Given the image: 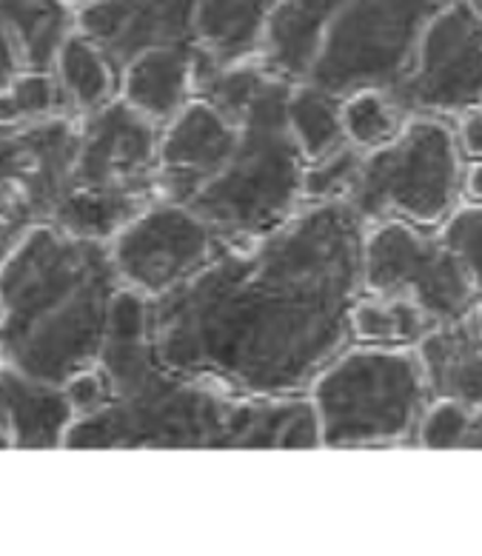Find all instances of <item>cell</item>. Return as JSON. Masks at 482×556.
I'll return each instance as SVG.
<instances>
[{
    "label": "cell",
    "instance_id": "obj_17",
    "mask_svg": "<svg viewBox=\"0 0 482 556\" xmlns=\"http://www.w3.org/2000/svg\"><path fill=\"white\" fill-rule=\"evenodd\" d=\"M200 49H166L145 54L120 75V98L157 126H166L192 98Z\"/></svg>",
    "mask_w": 482,
    "mask_h": 556
},
{
    "label": "cell",
    "instance_id": "obj_9",
    "mask_svg": "<svg viewBox=\"0 0 482 556\" xmlns=\"http://www.w3.org/2000/svg\"><path fill=\"white\" fill-rule=\"evenodd\" d=\"M363 291L406 294L440 323H452L480 303L466 268L436 229L383 220L363 240Z\"/></svg>",
    "mask_w": 482,
    "mask_h": 556
},
{
    "label": "cell",
    "instance_id": "obj_18",
    "mask_svg": "<svg viewBox=\"0 0 482 556\" xmlns=\"http://www.w3.org/2000/svg\"><path fill=\"white\" fill-rule=\"evenodd\" d=\"M0 31L24 70H52L54 54L75 31V7L66 0H0Z\"/></svg>",
    "mask_w": 482,
    "mask_h": 556
},
{
    "label": "cell",
    "instance_id": "obj_25",
    "mask_svg": "<svg viewBox=\"0 0 482 556\" xmlns=\"http://www.w3.org/2000/svg\"><path fill=\"white\" fill-rule=\"evenodd\" d=\"M436 231L462 263L468 280L482 300V198L466 194Z\"/></svg>",
    "mask_w": 482,
    "mask_h": 556
},
{
    "label": "cell",
    "instance_id": "obj_10",
    "mask_svg": "<svg viewBox=\"0 0 482 556\" xmlns=\"http://www.w3.org/2000/svg\"><path fill=\"white\" fill-rule=\"evenodd\" d=\"M223 245L192 208L157 194L109 240V254L123 289L154 300L192 280Z\"/></svg>",
    "mask_w": 482,
    "mask_h": 556
},
{
    "label": "cell",
    "instance_id": "obj_30",
    "mask_svg": "<svg viewBox=\"0 0 482 556\" xmlns=\"http://www.w3.org/2000/svg\"><path fill=\"white\" fill-rule=\"evenodd\" d=\"M66 3H69V7H80V3H86V0H66Z\"/></svg>",
    "mask_w": 482,
    "mask_h": 556
},
{
    "label": "cell",
    "instance_id": "obj_29",
    "mask_svg": "<svg viewBox=\"0 0 482 556\" xmlns=\"http://www.w3.org/2000/svg\"><path fill=\"white\" fill-rule=\"evenodd\" d=\"M466 448H482V412L474 414V422H471V434H468Z\"/></svg>",
    "mask_w": 482,
    "mask_h": 556
},
{
    "label": "cell",
    "instance_id": "obj_16",
    "mask_svg": "<svg viewBox=\"0 0 482 556\" xmlns=\"http://www.w3.org/2000/svg\"><path fill=\"white\" fill-rule=\"evenodd\" d=\"M277 3L280 0H194L200 52L217 66L257 61Z\"/></svg>",
    "mask_w": 482,
    "mask_h": 556
},
{
    "label": "cell",
    "instance_id": "obj_32",
    "mask_svg": "<svg viewBox=\"0 0 482 556\" xmlns=\"http://www.w3.org/2000/svg\"><path fill=\"white\" fill-rule=\"evenodd\" d=\"M480 314H482V300H480Z\"/></svg>",
    "mask_w": 482,
    "mask_h": 556
},
{
    "label": "cell",
    "instance_id": "obj_4",
    "mask_svg": "<svg viewBox=\"0 0 482 556\" xmlns=\"http://www.w3.org/2000/svg\"><path fill=\"white\" fill-rule=\"evenodd\" d=\"M445 0H280L257 61L322 92H394Z\"/></svg>",
    "mask_w": 482,
    "mask_h": 556
},
{
    "label": "cell",
    "instance_id": "obj_12",
    "mask_svg": "<svg viewBox=\"0 0 482 556\" xmlns=\"http://www.w3.org/2000/svg\"><path fill=\"white\" fill-rule=\"evenodd\" d=\"M77 138L75 115L0 129V220L15 235L52 223L69 191Z\"/></svg>",
    "mask_w": 482,
    "mask_h": 556
},
{
    "label": "cell",
    "instance_id": "obj_22",
    "mask_svg": "<svg viewBox=\"0 0 482 556\" xmlns=\"http://www.w3.org/2000/svg\"><path fill=\"white\" fill-rule=\"evenodd\" d=\"M340 112H343L345 140L360 152L380 149L391 138H397V131L411 117L394 100V94L383 92V89H357V92L345 94Z\"/></svg>",
    "mask_w": 482,
    "mask_h": 556
},
{
    "label": "cell",
    "instance_id": "obj_19",
    "mask_svg": "<svg viewBox=\"0 0 482 556\" xmlns=\"http://www.w3.org/2000/svg\"><path fill=\"white\" fill-rule=\"evenodd\" d=\"M52 72L61 86L66 115L84 117L120 98V77H117L115 66L84 31L75 29L63 40L54 54Z\"/></svg>",
    "mask_w": 482,
    "mask_h": 556
},
{
    "label": "cell",
    "instance_id": "obj_13",
    "mask_svg": "<svg viewBox=\"0 0 482 556\" xmlns=\"http://www.w3.org/2000/svg\"><path fill=\"white\" fill-rule=\"evenodd\" d=\"M75 29L106 54L117 77L145 54L200 49L194 0H86L75 9Z\"/></svg>",
    "mask_w": 482,
    "mask_h": 556
},
{
    "label": "cell",
    "instance_id": "obj_6",
    "mask_svg": "<svg viewBox=\"0 0 482 556\" xmlns=\"http://www.w3.org/2000/svg\"><path fill=\"white\" fill-rule=\"evenodd\" d=\"M320 445L391 448L414 445L417 422L431 403L414 349L348 343L326 363L306 391Z\"/></svg>",
    "mask_w": 482,
    "mask_h": 556
},
{
    "label": "cell",
    "instance_id": "obj_26",
    "mask_svg": "<svg viewBox=\"0 0 482 556\" xmlns=\"http://www.w3.org/2000/svg\"><path fill=\"white\" fill-rule=\"evenodd\" d=\"M471 422H474V412L468 405L457 403V400H445V396H431V403L426 405V412L417 422L414 445H420V448H466Z\"/></svg>",
    "mask_w": 482,
    "mask_h": 556
},
{
    "label": "cell",
    "instance_id": "obj_23",
    "mask_svg": "<svg viewBox=\"0 0 482 556\" xmlns=\"http://www.w3.org/2000/svg\"><path fill=\"white\" fill-rule=\"evenodd\" d=\"M66 115L52 70H21L0 89V129Z\"/></svg>",
    "mask_w": 482,
    "mask_h": 556
},
{
    "label": "cell",
    "instance_id": "obj_15",
    "mask_svg": "<svg viewBox=\"0 0 482 556\" xmlns=\"http://www.w3.org/2000/svg\"><path fill=\"white\" fill-rule=\"evenodd\" d=\"M75 412L63 386L0 363V448H63Z\"/></svg>",
    "mask_w": 482,
    "mask_h": 556
},
{
    "label": "cell",
    "instance_id": "obj_1",
    "mask_svg": "<svg viewBox=\"0 0 482 556\" xmlns=\"http://www.w3.org/2000/svg\"><path fill=\"white\" fill-rule=\"evenodd\" d=\"M366 223L345 200L303 203L280 229L223 245L145 300V334L175 371L243 396L306 394L352 340Z\"/></svg>",
    "mask_w": 482,
    "mask_h": 556
},
{
    "label": "cell",
    "instance_id": "obj_11",
    "mask_svg": "<svg viewBox=\"0 0 482 556\" xmlns=\"http://www.w3.org/2000/svg\"><path fill=\"white\" fill-rule=\"evenodd\" d=\"M394 100L406 115L454 117L482 100V9L445 0L431 17Z\"/></svg>",
    "mask_w": 482,
    "mask_h": 556
},
{
    "label": "cell",
    "instance_id": "obj_2",
    "mask_svg": "<svg viewBox=\"0 0 482 556\" xmlns=\"http://www.w3.org/2000/svg\"><path fill=\"white\" fill-rule=\"evenodd\" d=\"M98 366L109 400L72 419L63 448H320L306 394L243 396L175 371L145 334V300L123 289Z\"/></svg>",
    "mask_w": 482,
    "mask_h": 556
},
{
    "label": "cell",
    "instance_id": "obj_24",
    "mask_svg": "<svg viewBox=\"0 0 482 556\" xmlns=\"http://www.w3.org/2000/svg\"><path fill=\"white\" fill-rule=\"evenodd\" d=\"M360 149L343 143L334 152L322 154L317 161H306L303 168V203H331L348 200L363 163Z\"/></svg>",
    "mask_w": 482,
    "mask_h": 556
},
{
    "label": "cell",
    "instance_id": "obj_31",
    "mask_svg": "<svg viewBox=\"0 0 482 556\" xmlns=\"http://www.w3.org/2000/svg\"><path fill=\"white\" fill-rule=\"evenodd\" d=\"M471 3H474V7H480V9H482V0H471Z\"/></svg>",
    "mask_w": 482,
    "mask_h": 556
},
{
    "label": "cell",
    "instance_id": "obj_3",
    "mask_svg": "<svg viewBox=\"0 0 482 556\" xmlns=\"http://www.w3.org/2000/svg\"><path fill=\"white\" fill-rule=\"evenodd\" d=\"M120 291L109 243L31 226L0 257V363L63 386L98 363Z\"/></svg>",
    "mask_w": 482,
    "mask_h": 556
},
{
    "label": "cell",
    "instance_id": "obj_20",
    "mask_svg": "<svg viewBox=\"0 0 482 556\" xmlns=\"http://www.w3.org/2000/svg\"><path fill=\"white\" fill-rule=\"evenodd\" d=\"M436 320L406 294L363 291L352 308V340L389 349H417Z\"/></svg>",
    "mask_w": 482,
    "mask_h": 556
},
{
    "label": "cell",
    "instance_id": "obj_21",
    "mask_svg": "<svg viewBox=\"0 0 482 556\" xmlns=\"http://www.w3.org/2000/svg\"><path fill=\"white\" fill-rule=\"evenodd\" d=\"M343 98L322 92L312 84H291L286 121L291 138L300 146L306 161H317L322 154L340 149L345 140L343 131Z\"/></svg>",
    "mask_w": 482,
    "mask_h": 556
},
{
    "label": "cell",
    "instance_id": "obj_5",
    "mask_svg": "<svg viewBox=\"0 0 482 556\" xmlns=\"http://www.w3.org/2000/svg\"><path fill=\"white\" fill-rule=\"evenodd\" d=\"M289 92L291 80L263 72L229 161L186 203L226 245L252 243L280 229L303 206L306 157L286 121Z\"/></svg>",
    "mask_w": 482,
    "mask_h": 556
},
{
    "label": "cell",
    "instance_id": "obj_27",
    "mask_svg": "<svg viewBox=\"0 0 482 556\" xmlns=\"http://www.w3.org/2000/svg\"><path fill=\"white\" fill-rule=\"evenodd\" d=\"M454 131H457V143L462 149V157L468 166H480L482 163V100H477L474 106L462 109L454 117Z\"/></svg>",
    "mask_w": 482,
    "mask_h": 556
},
{
    "label": "cell",
    "instance_id": "obj_8",
    "mask_svg": "<svg viewBox=\"0 0 482 556\" xmlns=\"http://www.w3.org/2000/svg\"><path fill=\"white\" fill-rule=\"evenodd\" d=\"M468 161L448 117L411 115L397 138L363 154L348 206L366 226L403 220L440 229L466 198Z\"/></svg>",
    "mask_w": 482,
    "mask_h": 556
},
{
    "label": "cell",
    "instance_id": "obj_7",
    "mask_svg": "<svg viewBox=\"0 0 482 556\" xmlns=\"http://www.w3.org/2000/svg\"><path fill=\"white\" fill-rule=\"evenodd\" d=\"M157 152L161 126L123 98L80 117L72 184L54 226L109 243L157 198Z\"/></svg>",
    "mask_w": 482,
    "mask_h": 556
},
{
    "label": "cell",
    "instance_id": "obj_14",
    "mask_svg": "<svg viewBox=\"0 0 482 556\" xmlns=\"http://www.w3.org/2000/svg\"><path fill=\"white\" fill-rule=\"evenodd\" d=\"M431 396H445L482 412V314L480 303L452 323H440L417 343Z\"/></svg>",
    "mask_w": 482,
    "mask_h": 556
},
{
    "label": "cell",
    "instance_id": "obj_28",
    "mask_svg": "<svg viewBox=\"0 0 482 556\" xmlns=\"http://www.w3.org/2000/svg\"><path fill=\"white\" fill-rule=\"evenodd\" d=\"M21 70H24L21 54H17V49L12 47V40L0 31V89H3V86H7Z\"/></svg>",
    "mask_w": 482,
    "mask_h": 556
}]
</instances>
